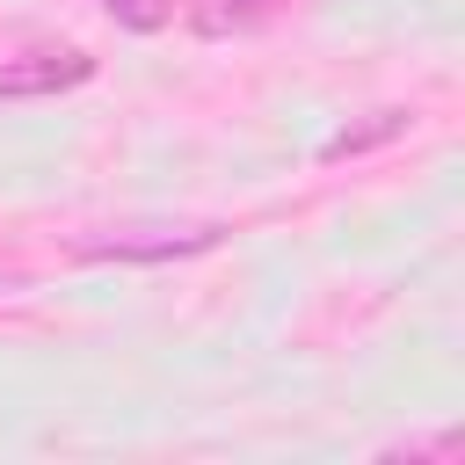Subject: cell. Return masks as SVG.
<instances>
[{
  "label": "cell",
  "instance_id": "1",
  "mask_svg": "<svg viewBox=\"0 0 465 465\" xmlns=\"http://www.w3.org/2000/svg\"><path fill=\"white\" fill-rule=\"evenodd\" d=\"M203 247H218V225H138V232L80 240V254H94V262H174V254H203Z\"/></svg>",
  "mask_w": 465,
  "mask_h": 465
},
{
  "label": "cell",
  "instance_id": "2",
  "mask_svg": "<svg viewBox=\"0 0 465 465\" xmlns=\"http://www.w3.org/2000/svg\"><path fill=\"white\" fill-rule=\"evenodd\" d=\"M94 73L87 51H29V58H7L0 65V102H22V94H58V87H80Z\"/></svg>",
  "mask_w": 465,
  "mask_h": 465
},
{
  "label": "cell",
  "instance_id": "3",
  "mask_svg": "<svg viewBox=\"0 0 465 465\" xmlns=\"http://www.w3.org/2000/svg\"><path fill=\"white\" fill-rule=\"evenodd\" d=\"M276 0H203L196 7V29L203 36H225V29H240V22H254V15H269Z\"/></svg>",
  "mask_w": 465,
  "mask_h": 465
},
{
  "label": "cell",
  "instance_id": "4",
  "mask_svg": "<svg viewBox=\"0 0 465 465\" xmlns=\"http://www.w3.org/2000/svg\"><path fill=\"white\" fill-rule=\"evenodd\" d=\"M102 7H109L124 29H160V22L174 15V0H102Z\"/></svg>",
  "mask_w": 465,
  "mask_h": 465
},
{
  "label": "cell",
  "instance_id": "5",
  "mask_svg": "<svg viewBox=\"0 0 465 465\" xmlns=\"http://www.w3.org/2000/svg\"><path fill=\"white\" fill-rule=\"evenodd\" d=\"M400 131V109H385L371 131H341V138H327V160H341V153H363V145H378V138H392Z\"/></svg>",
  "mask_w": 465,
  "mask_h": 465
}]
</instances>
